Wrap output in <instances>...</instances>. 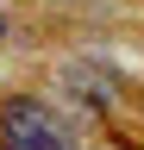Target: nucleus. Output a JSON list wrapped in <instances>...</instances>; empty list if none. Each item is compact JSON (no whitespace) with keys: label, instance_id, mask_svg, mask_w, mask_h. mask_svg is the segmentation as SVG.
I'll list each match as a JSON object with an SVG mask.
<instances>
[{"label":"nucleus","instance_id":"obj_1","mask_svg":"<svg viewBox=\"0 0 144 150\" xmlns=\"http://www.w3.org/2000/svg\"><path fill=\"white\" fill-rule=\"evenodd\" d=\"M0 150H75V125L44 100H0Z\"/></svg>","mask_w":144,"mask_h":150},{"label":"nucleus","instance_id":"obj_2","mask_svg":"<svg viewBox=\"0 0 144 150\" xmlns=\"http://www.w3.org/2000/svg\"><path fill=\"white\" fill-rule=\"evenodd\" d=\"M63 88H69V100H82L88 112H106L113 94H119V81H113L100 63H63Z\"/></svg>","mask_w":144,"mask_h":150}]
</instances>
